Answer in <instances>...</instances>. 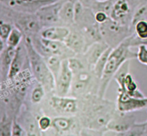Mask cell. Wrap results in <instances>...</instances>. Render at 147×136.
Returning a JSON list of instances; mask_svg holds the SVG:
<instances>
[{
	"mask_svg": "<svg viewBox=\"0 0 147 136\" xmlns=\"http://www.w3.org/2000/svg\"><path fill=\"white\" fill-rule=\"evenodd\" d=\"M78 1H80V2L82 3V4H84L85 3H88V2H89V1H90V0H78Z\"/></svg>",
	"mask_w": 147,
	"mask_h": 136,
	"instance_id": "obj_32",
	"label": "cell"
},
{
	"mask_svg": "<svg viewBox=\"0 0 147 136\" xmlns=\"http://www.w3.org/2000/svg\"><path fill=\"white\" fill-rule=\"evenodd\" d=\"M110 16L103 11H97L94 14V19L96 23L98 24H102L106 22Z\"/></svg>",
	"mask_w": 147,
	"mask_h": 136,
	"instance_id": "obj_30",
	"label": "cell"
},
{
	"mask_svg": "<svg viewBox=\"0 0 147 136\" xmlns=\"http://www.w3.org/2000/svg\"><path fill=\"white\" fill-rule=\"evenodd\" d=\"M113 50V47H109L103 53L100 58L98 60L95 65L93 66V71L96 77H97L98 79L101 78L102 75H103V70H104L105 67H106V62H107L108 58H109V55H110L111 52Z\"/></svg>",
	"mask_w": 147,
	"mask_h": 136,
	"instance_id": "obj_18",
	"label": "cell"
},
{
	"mask_svg": "<svg viewBox=\"0 0 147 136\" xmlns=\"http://www.w3.org/2000/svg\"><path fill=\"white\" fill-rule=\"evenodd\" d=\"M99 25V29L102 36L107 40L106 42L113 48L116 47L115 42H118L119 44L123 40H124L121 37H123L125 38L128 37H126L129 29L127 25H124L114 21L111 17H109L106 22Z\"/></svg>",
	"mask_w": 147,
	"mask_h": 136,
	"instance_id": "obj_3",
	"label": "cell"
},
{
	"mask_svg": "<svg viewBox=\"0 0 147 136\" xmlns=\"http://www.w3.org/2000/svg\"><path fill=\"white\" fill-rule=\"evenodd\" d=\"M33 44L35 47H40L42 52L46 54V57L50 54H55L60 57L65 49L68 48L64 42L46 40L42 37L37 41H33Z\"/></svg>",
	"mask_w": 147,
	"mask_h": 136,
	"instance_id": "obj_11",
	"label": "cell"
},
{
	"mask_svg": "<svg viewBox=\"0 0 147 136\" xmlns=\"http://www.w3.org/2000/svg\"><path fill=\"white\" fill-rule=\"evenodd\" d=\"M73 125V119L70 117H58L54 118L52 122V127L57 132L64 133L70 130Z\"/></svg>",
	"mask_w": 147,
	"mask_h": 136,
	"instance_id": "obj_19",
	"label": "cell"
},
{
	"mask_svg": "<svg viewBox=\"0 0 147 136\" xmlns=\"http://www.w3.org/2000/svg\"><path fill=\"white\" fill-rule=\"evenodd\" d=\"M37 82L33 90H32L31 94H30V100L33 104L40 103L44 97L46 91L45 87L40 83H39L38 82Z\"/></svg>",
	"mask_w": 147,
	"mask_h": 136,
	"instance_id": "obj_24",
	"label": "cell"
},
{
	"mask_svg": "<svg viewBox=\"0 0 147 136\" xmlns=\"http://www.w3.org/2000/svg\"><path fill=\"white\" fill-rule=\"evenodd\" d=\"M136 59L142 64L147 66V44H141L138 46Z\"/></svg>",
	"mask_w": 147,
	"mask_h": 136,
	"instance_id": "obj_26",
	"label": "cell"
},
{
	"mask_svg": "<svg viewBox=\"0 0 147 136\" xmlns=\"http://www.w3.org/2000/svg\"><path fill=\"white\" fill-rule=\"evenodd\" d=\"M70 33L65 26H49L42 29L40 36L42 38L64 42Z\"/></svg>",
	"mask_w": 147,
	"mask_h": 136,
	"instance_id": "obj_14",
	"label": "cell"
},
{
	"mask_svg": "<svg viewBox=\"0 0 147 136\" xmlns=\"http://www.w3.org/2000/svg\"><path fill=\"white\" fill-rule=\"evenodd\" d=\"M144 6H145V7H146V9H147V2L146 3V4H144Z\"/></svg>",
	"mask_w": 147,
	"mask_h": 136,
	"instance_id": "obj_33",
	"label": "cell"
},
{
	"mask_svg": "<svg viewBox=\"0 0 147 136\" xmlns=\"http://www.w3.org/2000/svg\"><path fill=\"white\" fill-rule=\"evenodd\" d=\"M73 73L69 67L67 59L63 60L60 72L55 79V90L59 96H66L71 89Z\"/></svg>",
	"mask_w": 147,
	"mask_h": 136,
	"instance_id": "obj_6",
	"label": "cell"
},
{
	"mask_svg": "<svg viewBox=\"0 0 147 136\" xmlns=\"http://www.w3.org/2000/svg\"><path fill=\"white\" fill-rule=\"evenodd\" d=\"M119 113L112 117L106 127V130L116 132V135L127 131L136 123L134 116L128 115L130 113Z\"/></svg>",
	"mask_w": 147,
	"mask_h": 136,
	"instance_id": "obj_9",
	"label": "cell"
},
{
	"mask_svg": "<svg viewBox=\"0 0 147 136\" xmlns=\"http://www.w3.org/2000/svg\"><path fill=\"white\" fill-rule=\"evenodd\" d=\"M24 37V34L23 31L18 27L14 25L11 33H10L8 38H7V41H6V44H7V45L10 46V47L17 48L18 46L20 45L22 40H23Z\"/></svg>",
	"mask_w": 147,
	"mask_h": 136,
	"instance_id": "obj_21",
	"label": "cell"
},
{
	"mask_svg": "<svg viewBox=\"0 0 147 136\" xmlns=\"http://www.w3.org/2000/svg\"><path fill=\"white\" fill-rule=\"evenodd\" d=\"M131 4L129 0H116L112 3L110 17L114 21L124 25H128V22L131 17Z\"/></svg>",
	"mask_w": 147,
	"mask_h": 136,
	"instance_id": "obj_8",
	"label": "cell"
},
{
	"mask_svg": "<svg viewBox=\"0 0 147 136\" xmlns=\"http://www.w3.org/2000/svg\"><path fill=\"white\" fill-rule=\"evenodd\" d=\"M110 47L107 42H96L92 44L86 50V60L88 64L94 66L103 53Z\"/></svg>",
	"mask_w": 147,
	"mask_h": 136,
	"instance_id": "obj_15",
	"label": "cell"
},
{
	"mask_svg": "<svg viewBox=\"0 0 147 136\" xmlns=\"http://www.w3.org/2000/svg\"><path fill=\"white\" fill-rule=\"evenodd\" d=\"M60 20L66 25L76 22V2L72 0L63 1L60 11Z\"/></svg>",
	"mask_w": 147,
	"mask_h": 136,
	"instance_id": "obj_16",
	"label": "cell"
},
{
	"mask_svg": "<svg viewBox=\"0 0 147 136\" xmlns=\"http://www.w3.org/2000/svg\"><path fill=\"white\" fill-rule=\"evenodd\" d=\"M64 43L71 51L78 54L84 49V37L78 32L70 31V34L67 37Z\"/></svg>",
	"mask_w": 147,
	"mask_h": 136,
	"instance_id": "obj_17",
	"label": "cell"
},
{
	"mask_svg": "<svg viewBox=\"0 0 147 136\" xmlns=\"http://www.w3.org/2000/svg\"><path fill=\"white\" fill-rule=\"evenodd\" d=\"M67 60H68L69 67H70V70H72L74 75L84 70V66L78 59L68 58Z\"/></svg>",
	"mask_w": 147,
	"mask_h": 136,
	"instance_id": "obj_27",
	"label": "cell"
},
{
	"mask_svg": "<svg viewBox=\"0 0 147 136\" xmlns=\"http://www.w3.org/2000/svg\"><path fill=\"white\" fill-rule=\"evenodd\" d=\"M63 3L60 0L44 6L35 13L42 27L52 26L60 21V11Z\"/></svg>",
	"mask_w": 147,
	"mask_h": 136,
	"instance_id": "obj_7",
	"label": "cell"
},
{
	"mask_svg": "<svg viewBox=\"0 0 147 136\" xmlns=\"http://www.w3.org/2000/svg\"><path fill=\"white\" fill-rule=\"evenodd\" d=\"M132 46V35L121 42L119 45L113 48L108 58L103 75L100 79V87L98 90L99 97L103 98L109 84L114 77L119 69L125 62L132 59L136 58V53L131 50Z\"/></svg>",
	"mask_w": 147,
	"mask_h": 136,
	"instance_id": "obj_1",
	"label": "cell"
},
{
	"mask_svg": "<svg viewBox=\"0 0 147 136\" xmlns=\"http://www.w3.org/2000/svg\"><path fill=\"white\" fill-rule=\"evenodd\" d=\"M96 3H106L109 1H111V0H94Z\"/></svg>",
	"mask_w": 147,
	"mask_h": 136,
	"instance_id": "obj_31",
	"label": "cell"
},
{
	"mask_svg": "<svg viewBox=\"0 0 147 136\" xmlns=\"http://www.w3.org/2000/svg\"><path fill=\"white\" fill-rule=\"evenodd\" d=\"M50 105L58 113L73 114L78 111V100L65 96H53L50 100Z\"/></svg>",
	"mask_w": 147,
	"mask_h": 136,
	"instance_id": "obj_10",
	"label": "cell"
},
{
	"mask_svg": "<svg viewBox=\"0 0 147 136\" xmlns=\"http://www.w3.org/2000/svg\"><path fill=\"white\" fill-rule=\"evenodd\" d=\"M17 48L7 45V44L4 42H1L0 62H1V82L7 80V75H8L10 65L15 55Z\"/></svg>",
	"mask_w": 147,
	"mask_h": 136,
	"instance_id": "obj_12",
	"label": "cell"
},
{
	"mask_svg": "<svg viewBox=\"0 0 147 136\" xmlns=\"http://www.w3.org/2000/svg\"><path fill=\"white\" fill-rule=\"evenodd\" d=\"M14 26L10 23L4 21L3 19L1 20V24H0V38L1 41L6 42L9 35L11 33Z\"/></svg>",
	"mask_w": 147,
	"mask_h": 136,
	"instance_id": "obj_25",
	"label": "cell"
},
{
	"mask_svg": "<svg viewBox=\"0 0 147 136\" xmlns=\"http://www.w3.org/2000/svg\"><path fill=\"white\" fill-rule=\"evenodd\" d=\"M23 43L27 51L28 64L32 76L36 81L45 87L46 91H53L55 89V78L49 68L45 57L35 48L32 37L24 36Z\"/></svg>",
	"mask_w": 147,
	"mask_h": 136,
	"instance_id": "obj_2",
	"label": "cell"
},
{
	"mask_svg": "<svg viewBox=\"0 0 147 136\" xmlns=\"http://www.w3.org/2000/svg\"><path fill=\"white\" fill-rule=\"evenodd\" d=\"M13 117L11 118L7 112H1V120H0V135H11V125Z\"/></svg>",
	"mask_w": 147,
	"mask_h": 136,
	"instance_id": "obj_22",
	"label": "cell"
},
{
	"mask_svg": "<svg viewBox=\"0 0 147 136\" xmlns=\"http://www.w3.org/2000/svg\"><path fill=\"white\" fill-rule=\"evenodd\" d=\"M116 107L118 110L121 113H131L147 108V97L136 98L125 92L119 90Z\"/></svg>",
	"mask_w": 147,
	"mask_h": 136,
	"instance_id": "obj_5",
	"label": "cell"
},
{
	"mask_svg": "<svg viewBox=\"0 0 147 136\" xmlns=\"http://www.w3.org/2000/svg\"><path fill=\"white\" fill-rule=\"evenodd\" d=\"M136 36L142 44H147V19H140L133 24Z\"/></svg>",
	"mask_w": 147,
	"mask_h": 136,
	"instance_id": "obj_20",
	"label": "cell"
},
{
	"mask_svg": "<svg viewBox=\"0 0 147 136\" xmlns=\"http://www.w3.org/2000/svg\"><path fill=\"white\" fill-rule=\"evenodd\" d=\"M52 122L53 120H51L48 116H42L37 122V125L40 130L46 131L52 127Z\"/></svg>",
	"mask_w": 147,
	"mask_h": 136,
	"instance_id": "obj_29",
	"label": "cell"
},
{
	"mask_svg": "<svg viewBox=\"0 0 147 136\" xmlns=\"http://www.w3.org/2000/svg\"><path fill=\"white\" fill-rule=\"evenodd\" d=\"M17 117H15L13 118L12 125H11V135L13 136H20L25 135V130L23 128L22 126L17 122Z\"/></svg>",
	"mask_w": 147,
	"mask_h": 136,
	"instance_id": "obj_28",
	"label": "cell"
},
{
	"mask_svg": "<svg viewBox=\"0 0 147 136\" xmlns=\"http://www.w3.org/2000/svg\"><path fill=\"white\" fill-rule=\"evenodd\" d=\"M45 59L49 68L53 72L55 78L56 79L59 72H60L63 60H61L60 56L55 55V54H50V55L47 56L45 57Z\"/></svg>",
	"mask_w": 147,
	"mask_h": 136,
	"instance_id": "obj_23",
	"label": "cell"
},
{
	"mask_svg": "<svg viewBox=\"0 0 147 136\" xmlns=\"http://www.w3.org/2000/svg\"><path fill=\"white\" fill-rule=\"evenodd\" d=\"M60 0H1V4L22 12L35 14L44 6Z\"/></svg>",
	"mask_w": 147,
	"mask_h": 136,
	"instance_id": "obj_4",
	"label": "cell"
},
{
	"mask_svg": "<svg viewBox=\"0 0 147 136\" xmlns=\"http://www.w3.org/2000/svg\"><path fill=\"white\" fill-rule=\"evenodd\" d=\"M26 60H27V51L23 43V45H20L17 47L15 55L10 65L8 75H7V80H13L22 71L23 66Z\"/></svg>",
	"mask_w": 147,
	"mask_h": 136,
	"instance_id": "obj_13",
	"label": "cell"
}]
</instances>
